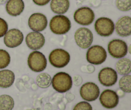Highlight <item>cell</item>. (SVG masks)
<instances>
[{"label":"cell","mask_w":131,"mask_h":110,"mask_svg":"<svg viewBox=\"0 0 131 110\" xmlns=\"http://www.w3.org/2000/svg\"><path fill=\"white\" fill-rule=\"evenodd\" d=\"M119 86L122 91L125 93L131 92V76L126 75L122 77L119 81Z\"/></svg>","instance_id":"cell-23"},{"label":"cell","mask_w":131,"mask_h":110,"mask_svg":"<svg viewBox=\"0 0 131 110\" xmlns=\"http://www.w3.org/2000/svg\"><path fill=\"white\" fill-rule=\"evenodd\" d=\"M49 28L51 32L54 34H65L71 28V21L65 15H54L50 21Z\"/></svg>","instance_id":"cell-1"},{"label":"cell","mask_w":131,"mask_h":110,"mask_svg":"<svg viewBox=\"0 0 131 110\" xmlns=\"http://www.w3.org/2000/svg\"><path fill=\"white\" fill-rule=\"evenodd\" d=\"M98 78L101 84L110 87L115 85L117 82L118 75L115 70L110 67H106L100 71Z\"/></svg>","instance_id":"cell-13"},{"label":"cell","mask_w":131,"mask_h":110,"mask_svg":"<svg viewBox=\"0 0 131 110\" xmlns=\"http://www.w3.org/2000/svg\"><path fill=\"white\" fill-rule=\"evenodd\" d=\"M28 65L33 72H41L46 68L47 59L42 52L34 50L28 56Z\"/></svg>","instance_id":"cell-4"},{"label":"cell","mask_w":131,"mask_h":110,"mask_svg":"<svg viewBox=\"0 0 131 110\" xmlns=\"http://www.w3.org/2000/svg\"><path fill=\"white\" fill-rule=\"evenodd\" d=\"M101 104L106 109L116 108L119 103V97L116 92L111 90H104L99 97Z\"/></svg>","instance_id":"cell-12"},{"label":"cell","mask_w":131,"mask_h":110,"mask_svg":"<svg viewBox=\"0 0 131 110\" xmlns=\"http://www.w3.org/2000/svg\"><path fill=\"white\" fill-rule=\"evenodd\" d=\"M108 52L111 56L115 59H121L127 54V45L121 39H113L110 41L107 46Z\"/></svg>","instance_id":"cell-9"},{"label":"cell","mask_w":131,"mask_h":110,"mask_svg":"<svg viewBox=\"0 0 131 110\" xmlns=\"http://www.w3.org/2000/svg\"><path fill=\"white\" fill-rule=\"evenodd\" d=\"M73 110H93L92 107L90 103H87L86 101L80 102L78 103L74 106Z\"/></svg>","instance_id":"cell-26"},{"label":"cell","mask_w":131,"mask_h":110,"mask_svg":"<svg viewBox=\"0 0 131 110\" xmlns=\"http://www.w3.org/2000/svg\"><path fill=\"white\" fill-rule=\"evenodd\" d=\"M4 36V43L10 48L19 46L21 45L24 39L23 32L17 28H12L7 31Z\"/></svg>","instance_id":"cell-11"},{"label":"cell","mask_w":131,"mask_h":110,"mask_svg":"<svg viewBox=\"0 0 131 110\" xmlns=\"http://www.w3.org/2000/svg\"><path fill=\"white\" fill-rule=\"evenodd\" d=\"M75 41L78 46L83 49L90 47L93 43V36L92 31L85 27H82L76 30L74 34Z\"/></svg>","instance_id":"cell-8"},{"label":"cell","mask_w":131,"mask_h":110,"mask_svg":"<svg viewBox=\"0 0 131 110\" xmlns=\"http://www.w3.org/2000/svg\"><path fill=\"white\" fill-rule=\"evenodd\" d=\"M94 27L96 32L102 37H109L113 34L115 30L113 21L106 17L97 19L95 23Z\"/></svg>","instance_id":"cell-6"},{"label":"cell","mask_w":131,"mask_h":110,"mask_svg":"<svg viewBox=\"0 0 131 110\" xmlns=\"http://www.w3.org/2000/svg\"><path fill=\"white\" fill-rule=\"evenodd\" d=\"M80 95L85 101L92 102L97 100L99 97L100 90L94 82H88L84 84L80 88Z\"/></svg>","instance_id":"cell-10"},{"label":"cell","mask_w":131,"mask_h":110,"mask_svg":"<svg viewBox=\"0 0 131 110\" xmlns=\"http://www.w3.org/2000/svg\"><path fill=\"white\" fill-rule=\"evenodd\" d=\"M52 86L56 91L65 93L70 90L72 86L71 76L65 72H58L52 79Z\"/></svg>","instance_id":"cell-2"},{"label":"cell","mask_w":131,"mask_h":110,"mask_svg":"<svg viewBox=\"0 0 131 110\" xmlns=\"http://www.w3.org/2000/svg\"><path fill=\"white\" fill-rule=\"evenodd\" d=\"M45 37L40 32H32L26 37V43L29 48L38 50L42 48L45 44Z\"/></svg>","instance_id":"cell-15"},{"label":"cell","mask_w":131,"mask_h":110,"mask_svg":"<svg viewBox=\"0 0 131 110\" xmlns=\"http://www.w3.org/2000/svg\"><path fill=\"white\" fill-rule=\"evenodd\" d=\"M51 9L54 14L63 15L65 14L70 7L69 0H51Z\"/></svg>","instance_id":"cell-18"},{"label":"cell","mask_w":131,"mask_h":110,"mask_svg":"<svg viewBox=\"0 0 131 110\" xmlns=\"http://www.w3.org/2000/svg\"><path fill=\"white\" fill-rule=\"evenodd\" d=\"M8 26L5 19L0 18V38L3 37L7 32Z\"/></svg>","instance_id":"cell-27"},{"label":"cell","mask_w":131,"mask_h":110,"mask_svg":"<svg viewBox=\"0 0 131 110\" xmlns=\"http://www.w3.org/2000/svg\"><path fill=\"white\" fill-rule=\"evenodd\" d=\"M33 3L38 6H44L48 4L51 0H33Z\"/></svg>","instance_id":"cell-28"},{"label":"cell","mask_w":131,"mask_h":110,"mask_svg":"<svg viewBox=\"0 0 131 110\" xmlns=\"http://www.w3.org/2000/svg\"><path fill=\"white\" fill-rule=\"evenodd\" d=\"M49 61L52 66L57 68L66 66L70 61V55L63 49L57 48L52 50L49 55Z\"/></svg>","instance_id":"cell-3"},{"label":"cell","mask_w":131,"mask_h":110,"mask_svg":"<svg viewBox=\"0 0 131 110\" xmlns=\"http://www.w3.org/2000/svg\"><path fill=\"white\" fill-rule=\"evenodd\" d=\"M52 82L51 75L47 73H41L38 75L36 79L37 85L41 88H47L49 87Z\"/></svg>","instance_id":"cell-21"},{"label":"cell","mask_w":131,"mask_h":110,"mask_svg":"<svg viewBox=\"0 0 131 110\" xmlns=\"http://www.w3.org/2000/svg\"><path fill=\"white\" fill-rule=\"evenodd\" d=\"M14 107V100L11 96L2 95L0 96V110H12Z\"/></svg>","instance_id":"cell-22"},{"label":"cell","mask_w":131,"mask_h":110,"mask_svg":"<svg viewBox=\"0 0 131 110\" xmlns=\"http://www.w3.org/2000/svg\"><path fill=\"white\" fill-rule=\"evenodd\" d=\"M116 32L120 37H128L131 35V18L129 16H124L117 21L115 26Z\"/></svg>","instance_id":"cell-16"},{"label":"cell","mask_w":131,"mask_h":110,"mask_svg":"<svg viewBox=\"0 0 131 110\" xmlns=\"http://www.w3.org/2000/svg\"><path fill=\"white\" fill-rule=\"evenodd\" d=\"M74 82H75V85L76 86H78V85L81 84V83L82 82V79L80 76H75L74 77Z\"/></svg>","instance_id":"cell-29"},{"label":"cell","mask_w":131,"mask_h":110,"mask_svg":"<svg viewBox=\"0 0 131 110\" xmlns=\"http://www.w3.org/2000/svg\"><path fill=\"white\" fill-rule=\"evenodd\" d=\"M15 81V74L9 70L0 71V87L8 88L14 84Z\"/></svg>","instance_id":"cell-19"},{"label":"cell","mask_w":131,"mask_h":110,"mask_svg":"<svg viewBox=\"0 0 131 110\" xmlns=\"http://www.w3.org/2000/svg\"><path fill=\"white\" fill-rule=\"evenodd\" d=\"M116 70L122 75H129L131 72V61L128 58H121L116 63Z\"/></svg>","instance_id":"cell-20"},{"label":"cell","mask_w":131,"mask_h":110,"mask_svg":"<svg viewBox=\"0 0 131 110\" xmlns=\"http://www.w3.org/2000/svg\"><path fill=\"white\" fill-rule=\"evenodd\" d=\"M28 26L33 32H42L47 27V19L42 13H34L28 19Z\"/></svg>","instance_id":"cell-14"},{"label":"cell","mask_w":131,"mask_h":110,"mask_svg":"<svg viewBox=\"0 0 131 110\" xmlns=\"http://www.w3.org/2000/svg\"><path fill=\"white\" fill-rule=\"evenodd\" d=\"M5 8L9 15L16 17L20 15L24 11V3L23 0H8Z\"/></svg>","instance_id":"cell-17"},{"label":"cell","mask_w":131,"mask_h":110,"mask_svg":"<svg viewBox=\"0 0 131 110\" xmlns=\"http://www.w3.org/2000/svg\"><path fill=\"white\" fill-rule=\"evenodd\" d=\"M116 6L120 11H129L131 9V0H116Z\"/></svg>","instance_id":"cell-25"},{"label":"cell","mask_w":131,"mask_h":110,"mask_svg":"<svg viewBox=\"0 0 131 110\" xmlns=\"http://www.w3.org/2000/svg\"><path fill=\"white\" fill-rule=\"evenodd\" d=\"M10 63V55L6 50L0 49V69L6 68Z\"/></svg>","instance_id":"cell-24"},{"label":"cell","mask_w":131,"mask_h":110,"mask_svg":"<svg viewBox=\"0 0 131 110\" xmlns=\"http://www.w3.org/2000/svg\"><path fill=\"white\" fill-rule=\"evenodd\" d=\"M8 1V0H0V5H4Z\"/></svg>","instance_id":"cell-30"},{"label":"cell","mask_w":131,"mask_h":110,"mask_svg":"<svg viewBox=\"0 0 131 110\" xmlns=\"http://www.w3.org/2000/svg\"><path fill=\"white\" fill-rule=\"evenodd\" d=\"M74 19L81 25H90L95 19L94 12L90 7L83 6L75 10L74 14Z\"/></svg>","instance_id":"cell-7"},{"label":"cell","mask_w":131,"mask_h":110,"mask_svg":"<svg viewBox=\"0 0 131 110\" xmlns=\"http://www.w3.org/2000/svg\"><path fill=\"white\" fill-rule=\"evenodd\" d=\"M107 58V52L102 46L94 45L89 48L86 52V60L89 63L99 65L104 63Z\"/></svg>","instance_id":"cell-5"}]
</instances>
